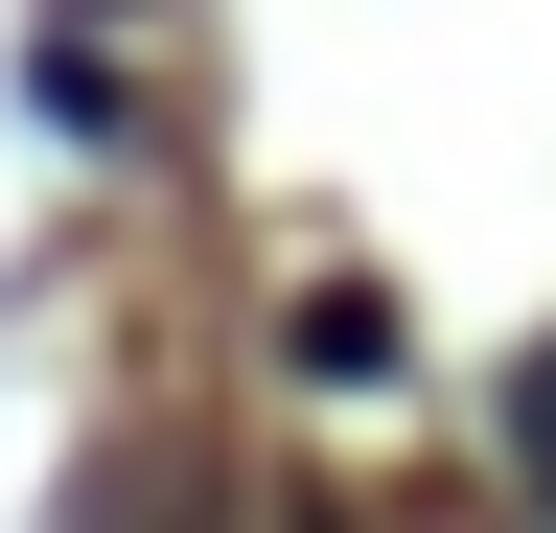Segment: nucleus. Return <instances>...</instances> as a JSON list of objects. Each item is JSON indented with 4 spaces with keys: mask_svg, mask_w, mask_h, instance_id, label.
Here are the masks:
<instances>
[{
    "mask_svg": "<svg viewBox=\"0 0 556 533\" xmlns=\"http://www.w3.org/2000/svg\"><path fill=\"white\" fill-rule=\"evenodd\" d=\"M278 371H302V394H394L417 348H394V279H302V302H278Z\"/></svg>",
    "mask_w": 556,
    "mask_h": 533,
    "instance_id": "1",
    "label": "nucleus"
},
{
    "mask_svg": "<svg viewBox=\"0 0 556 533\" xmlns=\"http://www.w3.org/2000/svg\"><path fill=\"white\" fill-rule=\"evenodd\" d=\"M510 464H533V510H556V348L510 371Z\"/></svg>",
    "mask_w": 556,
    "mask_h": 533,
    "instance_id": "2",
    "label": "nucleus"
},
{
    "mask_svg": "<svg viewBox=\"0 0 556 533\" xmlns=\"http://www.w3.org/2000/svg\"><path fill=\"white\" fill-rule=\"evenodd\" d=\"M93 533H163V510H116V487H93Z\"/></svg>",
    "mask_w": 556,
    "mask_h": 533,
    "instance_id": "3",
    "label": "nucleus"
}]
</instances>
